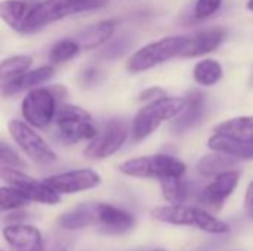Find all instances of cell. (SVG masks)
Returning <instances> with one entry per match:
<instances>
[{
    "mask_svg": "<svg viewBox=\"0 0 253 251\" xmlns=\"http://www.w3.org/2000/svg\"><path fill=\"white\" fill-rule=\"evenodd\" d=\"M108 0H42L31 7L21 34L37 33L67 16L101 9Z\"/></svg>",
    "mask_w": 253,
    "mask_h": 251,
    "instance_id": "1",
    "label": "cell"
},
{
    "mask_svg": "<svg viewBox=\"0 0 253 251\" xmlns=\"http://www.w3.org/2000/svg\"><path fill=\"white\" fill-rule=\"evenodd\" d=\"M151 216L163 223L178 225V226H191L197 228L208 234H227L230 226L205 210L203 207H193V206H162L151 212Z\"/></svg>",
    "mask_w": 253,
    "mask_h": 251,
    "instance_id": "2",
    "label": "cell"
},
{
    "mask_svg": "<svg viewBox=\"0 0 253 251\" xmlns=\"http://www.w3.org/2000/svg\"><path fill=\"white\" fill-rule=\"evenodd\" d=\"M187 107L185 98L166 96L150 102L138 111L132 124V138L133 141H142L153 135L163 123L176 118Z\"/></svg>",
    "mask_w": 253,
    "mask_h": 251,
    "instance_id": "3",
    "label": "cell"
},
{
    "mask_svg": "<svg viewBox=\"0 0 253 251\" xmlns=\"http://www.w3.org/2000/svg\"><path fill=\"white\" fill-rule=\"evenodd\" d=\"M191 37L187 36H170L163 37L157 41H151L138 49L127 61L126 70L132 74H138L151 70L169 59L184 55Z\"/></svg>",
    "mask_w": 253,
    "mask_h": 251,
    "instance_id": "4",
    "label": "cell"
},
{
    "mask_svg": "<svg viewBox=\"0 0 253 251\" xmlns=\"http://www.w3.org/2000/svg\"><path fill=\"white\" fill-rule=\"evenodd\" d=\"M120 173L141 179H157L159 182L170 178H184L185 164L166 154H156L147 157H138L123 161L119 166Z\"/></svg>",
    "mask_w": 253,
    "mask_h": 251,
    "instance_id": "5",
    "label": "cell"
},
{
    "mask_svg": "<svg viewBox=\"0 0 253 251\" xmlns=\"http://www.w3.org/2000/svg\"><path fill=\"white\" fill-rule=\"evenodd\" d=\"M55 121L61 139H64L68 143H77L80 141L90 142L99 133L93 123L92 115L77 105L59 107Z\"/></svg>",
    "mask_w": 253,
    "mask_h": 251,
    "instance_id": "6",
    "label": "cell"
},
{
    "mask_svg": "<svg viewBox=\"0 0 253 251\" xmlns=\"http://www.w3.org/2000/svg\"><path fill=\"white\" fill-rule=\"evenodd\" d=\"M56 96L53 87H37L30 90L21 104V112L25 123L37 129L49 126L58 112Z\"/></svg>",
    "mask_w": 253,
    "mask_h": 251,
    "instance_id": "7",
    "label": "cell"
},
{
    "mask_svg": "<svg viewBox=\"0 0 253 251\" xmlns=\"http://www.w3.org/2000/svg\"><path fill=\"white\" fill-rule=\"evenodd\" d=\"M7 127L13 141L33 161L39 164H49L56 160V152L30 124L25 121L12 120Z\"/></svg>",
    "mask_w": 253,
    "mask_h": 251,
    "instance_id": "8",
    "label": "cell"
},
{
    "mask_svg": "<svg viewBox=\"0 0 253 251\" xmlns=\"http://www.w3.org/2000/svg\"><path fill=\"white\" fill-rule=\"evenodd\" d=\"M0 176L7 183V186L21 191L30 201L47 204V206H53L59 203V194H56L49 185H46L44 180H37L21 170L6 166H1Z\"/></svg>",
    "mask_w": 253,
    "mask_h": 251,
    "instance_id": "9",
    "label": "cell"
},
{
    "mask_svg": "<svg viewBox=\"0 0 253 251\" xmlns=\"http://www.w3.org/2000/svg\"><path fill=\"white\" fill-rule=\"evenodd\" d=\"M129 136V129L122 120H110L98 136L89 142L84 155L90 160H104L116 154Z\"/></svg>",
    "mask_w": 253,
    "mask_h": 251,
    "instance_id": "10",
    "label": "cell"
},
{
    "mask_svg": "<svg viewBox=\"0 0 253 251\" xmlns=\"http://www.w3.org/2000/svg\"><path fill=\"white\" fill-rule=\"evenodd\" d=\"M56 194H79L96 188L101 183V176L90 169H80L53 175L44 179Z\"/></svg>",
    "mask_w": 253,
    "mask_h": 251,
    "instance_id": "11",
    "label": "cell"
},
{
    "mask_svg": "<svg viewBox=\"0 0 253 251\" xmlns=\"http://www.w3.org/2000/svg\"><path fill=\"white\" fill-rule=\"evenodd\" d=\"M239 179L240 175L236 170L222 173L216 178H213V180L205 186V189L202 191L200 197H199V203L200 206L206 210H219L225 200L234 192V189L239 185Z\"/></svg>",
    "mask_w": 253,
    "mask_h": 251,
    "instance_id": "12",
    "label": "cell"
},
{
    "mask_svg": "<svg viewBox=\"0 0 253 251\" xmlns=\"http://www.w3.org/2000/svg\"><path fill=\"white\" fill-rule=\"evenodd\" d=\"M96 225H99L101 231L110 235H122L129 232L135 219L130 213L117 209L111 204L99 203L96 204Z\"/></svg>",
    "mask_w": 253,
    "mask_h": 251,
    "instance_id": "13",
    "label": "cell"
},
{
    "mask_svg": "<svg viewBox=\"0 0 253 251\" xmlns=\"http://www.w3.org/2000/svg\"><path fill=\"white\" fill-rule=\"evenodd\" d=\"M3 237L15 251H46L42 234L34 226L22 223L7 225L3 228Z\"/></svg>",
    "mask_w": 253,
    "mask_h": 251,
    "instance_id": "14",
    "label": "cell"
},
{
    "mask_svg": "<svg viewBox=\"0 0 253 251\" xmlns=\"http://www.w3.org/2000/svg\"><path fill=\"white\" fill-rule=\"evenodd\" d=\"M53 75H55V68L52 65H43L36 70H30L28 72L19 75L18 78L1 83V95L4 98H7V96L19 93L22 90L37 89V86L49 81Z\"/></svg>",
    "mask_w": 253,
    "mask_h": 251,
    "instance_id": "15",
    "label": "cell"
},
{
    "mask_svg": "<svg viewBox=\"0 0 253 251\" xmlns=\"http://www.w3.org/2000/svg\"><path fill=\"white\" fill-rule=\"evenodd\" d=\"M227 31L221 27L208 28L190 38V43L182 55V58H197L215 52L224 41Z\"/></svg>",
    "mask_w": 253,
    "mask_h": 251,
    "instance_id": "16",
    "label": "cell"
},
{
    "mask_svg": "<svg viewBox=\"0 0 253 251\" xmlns=\"http://www.w3.org/2000/svg\"><path fill=\"white\" fill-rule=\"evenodd\" d=\"M117 24L119 22L116 19H107V21H101V22L92 24V25L86 27L84 30H82L74 37V40L79 43V46L83 50L96 49V47L105 44L113 37Z\"/></svg>",
    "mask_w": 253,
    "mask_h": 251,
    "instance_id": "17",
    "label": "cell"
},
{
    "mask_svg": "<svg viewBox=\"0 0 253 251\" xmlns=\"http://www.w3.org/2000/svg\"><path fill=\"white\" fill-rule=\"evenodd\" d=\"M205 112V98L199 92H191L187 96V107L185 109L173 120L172 130L175 133H181L187 129H191L196 126L202 118Z\"/></svg>",
    "mask_w": 253,
    "mask_h": 251,
    "instance_id": "18",
    "label": "cell"
},
{
    "mask_svg": "<svg viewBox=\"0 0 253 251\" xmlns=\"http://www.w3.org/2000/svg\"><path fill=\"white\" fill-rule=\"evenodd\" d=\"M215 135L239 141V142H252L253 141V115H243L225 120L215 126Z\"/></svg>",
    "mask_w": 253,
    "mask_h": 251,
    "instance_id": "19",
    "label": "cell"
},
{
    "mask_svg": "<svg viewBox=\"0 0 253 251\" xmlns=\"http://www.w3.org/2000/svg\"><path fill=\"white\" fill-rule=\"evenodd\" d=\"M208 146L213 152L225 154L236 160H253V141L252 142H239L219 135H213L208 141Z\"/></svg>",
    "mask_w": 253,
    "mask_h": 251,
    "instance_id": "20",
    "label": "cell"
},
{
    "mask_svg": "<svg viewBox=\"0 0 253 251\" xmlns=\"http://www.w3.org/2000/svg\"><path fill=\"white\" fill-rule=\"evenodd\" d=\"M59 226L64 229L76 231L96 225V204H84L73 209L68 213H64L59 220Z\"/></svg>",
    "mask_w": 253,
    "mask_h": 251,
    "instance_id": "21",
    "label": "cell"
},
{
    "mask_svg": "<svg viewBox=\"0 0 253 251\" xmlns=\"http://www.w3.org/2000/svg\"><path fill=\"white\" fill-rule=\"evenodd\" d=\"M31 7L21 0H3L0 3V15L1 19L15 31L22 33V28L25 25L27 16L30 13Z\"/></svg>",
    "mask_w": 253,
    "mask_h": 251,
    "instance_id": "22",
    "label": "cell"
},
{
    "mask_svg": "<svg viewBox=\"0 0 253 251\" xmlns=\"http://www.w3.org/2000/svg\"><path fill=\"white\" fill-rule=\"evenodd\" d=\"M234 166H236V158L228 157L225 154L213 152V154H208L202 160H199L197 172L203 176L216 178L222 173L231 172V169Z\"/></svg>",
    "mask_w": 253,
    "mask_h": 251,
    "instance_id": "23",
    "label": "cell"
},
{
    "mask_svg": "<svg viewBox=\"0 0 253 251\" xmlns=\"http://www.w3.org/2000/svg\"><path fill=\"white\" fill-rule=\"evenodd\" d=\"M222 74H224L222 67L215 59H203L197 62L193 70V77L196 83H199L200 86H206V87L216 84L222 78Z\"/></svg>",
    "mask_w": 253,
    "mask_h": 251,
    "instance_id": "24",
    "label": "cell"
},
{
    "mask_svg": "<svg viewBox=\"0 0 253 251\" xmlns=\"http://www.w3.org/2000/svg\"><path fill=\"white\" fill-rule=\"evenodd\" d=\"M31 65H33V58L28 55H16V56L3 59L0 64L1 83L10 81L13 78H18L19 75L28 72Z\"/></svg>",
    "mask_w": 253,
    "mask_h": 251,
    "instance_id": "25",
    "label": "cell"
},
{
    "mask_svg": "<svg viewBox=\"0 0 253 251\" xmlns=\"http://www.w3.org/2000/svg\"><path fill=\"white\" fill-rule=\"evenodd\" d=\"M80 50H82V47L79 46V43L74 38H62L52 46V49L49 52V61L53 65L64 64V62L76 58Z\"/></svg>",
    "mask_w": 253,
    "mask_h": 251,
    "instance_id": "26",
    "label": "cell"
},
{
    "mask_svg": "<svg viewBox=\"0 0 253 251\" xmlns=\"http://www.w3.org/2000/svg\"><path fill=\"white\" fill-rule=\"evenodd\" d=\"M163 198L170 203V206L182 204L187 198V183L184 182V178H170L160 182Z\"/></svg>",
    "mask_w": 253,
    "mask_h": 251,
    "instance_id": "27",
    "label": "cell"
},
{
    "mask_svg": "<svg viewBox=\"0 0 253 251\" xmlns=\"http://www.w3.org/2000/svg\"><path fill=\"white\" fill-rule=\"evenodd\" d=\"M30 203V200L18 189L12 188V186H1L0 188V209L1 212H7V210H19L22 207H25Z\"/></svg>",
    "mask_w": 253,
    "mask_h": 251,
    "instance_id": "28",
    "label": "cell"
},
{
    "mask_svg": "<svg viewBox=\"0 0 253 251\" xmlns=\"http://www.w3.org/2000/svg\"><path fill=\"white\" fill-rule=\"evenodd\" d=\"M0 160H1V166L6 167H25V161L21 158V155L7 145V142H1L0 143Z\"/></svg>",
    "mask_w": 253,
    "mask_h": 251,
    "instance_id": "29",
    "label": "cell"
},
{
    "mask_svg": "<svg viewBox=\"0 0 253 251\" xmlns=\"http://www.w3.org/2000/svg\"><path fill=\"white\" fill-rule=\"evenodd\" d=\"M222 4V0H197L194 6L196 19H206L215 15Z\"/></svg>",
    "mask_w": 253,
    "mask_h": 251,
    "instance_id": "30",
    "label": "cell"
},
{
    "mask_svg": "<svg viewBox=\"0 0 253 251\" xmlns=\"http://www.w3.org/2000/svg\"><path fill=\"white\" fill-rule=\"evenodd\" d=\"M162 98H166V93L163 89L160 87H150V89H145L141 95H139V101H157V99H162Z\"/></svg>",
    "mask_w": 253,
    "mask_h": 251,
    "instance_id": "31",
    "label": "cell"
},
{
    "mask_svg": "<svg viewBox=\"0 0 253 251\" xmlns=\"http://www.w3.org/2000/svg\"><path fill=\"white\" fill-rule=\"evenodd\" d=\"M245 210H246L248 216L253 219V180L248 186L246 194H245Z\"/></svg>",
    "mask_w": 253,
    "mask_h": 251,
    "instance_id": "32",
    "label": "cell"
},
{
    "mask_svg": "<svg viewBox=\"0 0 253 251\" xmlns=\"http://www.w3.org/2000/svg\"><path fill=\"white\" fill-rule=\"evenodd\" d=\"M98 75V71L95 68H87L84 72H83V81L84 83H93L95 78Z\"/></svg>",
    "mask_w": 253,
    "mask_h": 251,
    "instance_id": "33",
    "label": "cell"
},
{
    "mask_svg": "<svg viewBox=\"0 0 253 251\" xmlns=\"http://www.w3.org/2000/svg\"><path fill=\"white\" fill-rule=\"evenodd\" d=\"M246 7H248V10L253 12V0H249V1L246 3Z\"/></svg>",
    "mask_w": 253,
    "mask_h": 251,
    "instance_id": "34",
    "label": "cell"
},
{
    "mask_svg": "<svg viewBox=\"0 0 253 251\" xmlns=\"http://www.w3.org/2000/svg\"><path fill=\"white\" fill-rule=\"evenodd\" d=\"M153 251H166V250H163V249H156V250H153Z\"/></svg>",
    "mask_w": 253,
    "mask_h": 251,
    "instance_id": "35",
    "label": "cell"
}]
</instances>
